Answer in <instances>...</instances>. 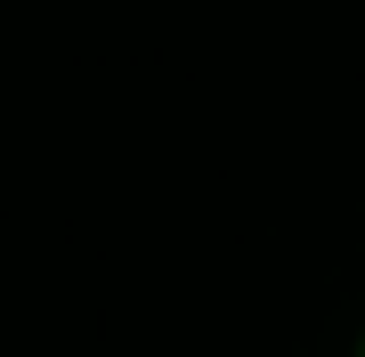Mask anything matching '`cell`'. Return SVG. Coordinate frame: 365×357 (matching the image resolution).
<instances>
[{
  "instance_id": "obj_1",
  "label": "cell",
  "mask_w": 365,
  "mask_h": 357,
  "mask_svg": "<svg viewBox=\"0 0 365 357\" xmlns=\"http://www.w3.org/2000/svg\"><path fill=\"white\" fill-rule=\"evenodd\" d=\"M357 357H365V349H357Z\"/></svg>"
}]
</instances>
